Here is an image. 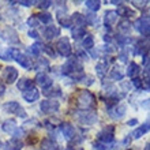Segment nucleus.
<instances>
[{"mask_svg":"<svg viewBox=\"0 0 150 150\" xmlns=\"http://www.w3.org/2000/svg\"><path fill=\"white\" fill-rule=\"evenodd\" d=\"M49 67V62L47 59H40L36 64V68L37 70H41V68H48Z\"/></svg>","mask_w":150,"mask_h":150,"instance_id":"ea45409f","label":"nucleus"},{"mask_svg":"<svg viewBox=\"0 0 150 150\" xmlns=\"http://www.w3.org/2000/svg\"><path fill=\"white\" fill-rule=\"evenodd\" d=\"M130 30H131L130 21L123 19L122 22L119 23V32H122V33H124V34H127V33H130Z\"/></svg>","mask_w":150,"mask_h":150,"instance_id":"7c9ffc66","label":"nucleus"},{"mask_svg":"<svg viewBox=\"0 0 150 150\" xmlns=\"http://www.w3.org/2000/svg\"><path fill=\"white\" fill-rule=\"evenodd\" d=\"M32 86H34V85H33V81H30V79H28V78L21 79L19 82L16 83V87H18L21 91L28 90V89H30Z\"/></svg>","mask_w":150,"mask_h":150,"instance_id":"393cba45","label":"nucleus"},{"mask_svg":"<svg viewBox=\"0 0 150 150\" xmlns=\"http://www.w3.org/2000/svg\"><path fill=\"white\" fill-rule=\"evenodd\" d=\"M36 82L38 83L40 86L42 87L44 90H48L49 87L53 86V81H52L47 74H44V72H38L36 76Z\"/></svg>","mask_w":150,"mask_h":150,"instance_id":"ddd939ff","label":"nucleus"},{"mask_svg":"<svg viewBox=\"0 0 150 150\" xmlns=\"http://www.w3.org/2000/svg\"><path fill=\"white\" fill-rule=\"evenodd\" d=\"M135 30L138 33H141L142 36H150V18L147 16H141L135 21Z\"/></svg>","mask_w":150,"mask_h":150,"instance_id":"39448f33","label":"nucleus"},{"mask_svg":"<svg viewBox=\"0 0 150 150\" xmlns=\"http://www.w3.org/2000/svg\"><path fill=\"white\" fill-rule=\"evenodd\" d=\"M71 21L75 23V26H83V25L86 23V19H85V16L82 15V14H74V15L71 16Z\"/></svg>","mask_w":150,"mask_h":150,"instance_id":"c756f323","label":"nucleus"},{"mask_svg":"<svg viewBox=\"0 0 150 150\" xmlns=\"http://www.w3.org/2000/svg\"><path fill=\"white\" fill-rule=\"evenodd\" d=\"M60 131H62L63 137L67 139V141H72V139H75V137H76V131H75V128L70 123H62V124H60Z\"/></svg>","mask_w":150,"mask_h":150,"instance_id":"f8f14e48","label":"nucleus"},{"mask_svg":"<svg viewBox=\"0 0 150 150\" xmlns=\"http://www.w3.org/2000/svg\"><path fill=\"white\" fill-rule=\"evenodd\" d=\"M149 131H150V120L146 123H143V124H141L137 130H134V132L131 135H132L134 139H139L141 137H143V135L146 134V132H149Z\"/></svg>","mask_w":150,"mask_h":150,"instance_id":"f3484780","label":"nucleus"},{"mask_svg":"<svg viewBox=\"0 0 150 150\" xmlns=\"http://www.w3.org/2000/svg\"><path fill=\"white\" fill-rule=\"evenodd\" d=\"M86 7L89 8V10H91V11H98L100 7H101V1H98V0H86Z\"/></svg>","mask_w":150,"mask_h":150,"instance_id":"2f4dec72","label":"nucleus"},{"mask_svg":"<svg viewBox=\"0 0 150 150\" xmlns=\"http://www.w3.org/2000/svg\"><path fill=\"white\" fill-rule=\"evenodd\" d=\"M119 59L122 60V62H127V59H128V55H127V51H126V49L119 53Z\"/></svg>","mask_w":150,"mask_h":150,"instance_id":"37998d69","label":"nucleus"},{"mask_svg":"<svg viewBox=\"0 0 150 150\" xmlns=\"http://www.w3.org/2000/svg\"><path fill=\"white\" fill-rule=\"evenodd\" d=\"M132 83H134V86L138 87V89H141V87H142V79L134 78V79H132Z\"/></svg>","mask_w":150,"mask_h":150,"instance_id":"c03bdc74","label":"nucleus"},{"mask_svg":"<svg viewBox=\"0 0 150 150\" xmlns=\"http://www.w3.org/2000/svg\"><path fill=\"white\" fill-rule=\"evenodd\" d=\"M37 18H38L40 23H41V22H42V23H51L52 22V15L48 14V12H41V14L37 15Z\"/></svg>","mask_w":150,"mask_h":150,"instance_id":"c9c22d12","label":"nucleus"},{"mask_svg":"<svg viewBox=\"0 0 150 150\" xmlns=\"http://www.w3.org/2000/svg\"><path fill=\"white\" fill-rule=\"evenodd\" d=\"M142 107H143V108H147V109H150V100H146V101H143V103H142Z\"/></svg>","mask_w":150,"mask_h":150,"instance_id":"8fccbe9b","label":"nucleus"},{"mask_svg":"<svg viewBox=\"0 0 150 150\" xmlns=\"http://www.w3.org/2000/svg\"><path fill=\"white\" fill-rule=\"evenodd\" d=\"M29 37H32V38H34V40H37L40 37V34L36 32V30H30L29 32Z\"/></svg>","mask_w":150,"mask_h":150,"instance_id":"de8ad7c7","label":"nucleus"},{"mask_svg":"<svg viewBox=\"0 0 150 150\" xmlns=\"http://www.w3.org/2000/svg\"><path fill=\"white\" fill-rule=\"evenodd\" d=\"M57 21H59L60 26H63V28H71L72 26V21H71V16L66 15L63 12H57Z\"/></svg>","mask_w":150,"mask_h":150,"instance_id":"aec40b11","label":"nucleus"},{"mask_svg":"<svg viewBox=\"0 0 150 150\" xmlns=\"http://www.w3.org/2000/svg\"><path fill=\"white\" fill-rule=\"evenodd\" d=\"M64 150H74V149H71V147H67V149H64Z\"/></svg>","mask_w":150,"mask_h":150,"instance_id":"4d7b16f0","label":"nucleus"},{"mask_svg":"<svg viewBox=\"0 0 150 150\" xmlns=\"http://www.w3.org/2000/svg\"><path fill=\"white\" fill-rule=\"evenodd\" d=\"M63 74L64 75H70L72 76L74 79L79 81V79H83L85 78V75H83V66L82 63L79 62L78 57H71V59H68L66 63L63 64Z\"/></svg>","mask_w":150,"mask_h":150,"instance_id":"f257e3e1","label":"nucleus"},{"mask_svg":"<svg viewBox=\"0 0 150 150\" xmlns=\"http://www.w3.org/2000/svg\"><path fill=\"white\" fill-rule=\"evenodd\" d=\"M1 78H3V81H6V83L11 85L18 79V70H15L14 67H6L3 70Z\"/></svg>","mask_w":150,"mask_h":150,"instance_id":"9b49d317","label":"nucleus"},{"mask_svg":"<svg viewBox=\"0 0 150 150\" xmlns=\"http://www.w3.org/2000/svg\"><path fill=\"white\" fill-rule=\"evenodd\" d=\"M60 36V29L55 25H49L47 28L44 29V37L48 40H52L55 37H59Z\"/></svg>","mask_w":150,"mask_h":150,"instance_id":"dca6fc26","label":"nucleus"},{"mask_svg":"<svg viewBox=\"0 0 150 150\" xmlns=\"http://www.w3.org/2000/svg\"><path fill=\"white\" fill-rule=\"evenodd\" d=\"M0 37L7 41V42H11V44H16L19 42V38H18V33L15 32V29L12 28H4L1 32H0Z\"/></svg>","mask_w":150,"mask_h":150,"instance_id":"6e6552de","label":"nucleus"},{"mask_svg":"<svg viewBox=\"0 0 150 150\" xmlns=\"http://www.w3.org/2000/svg\"><path fill=\"white\" fill-rule=\"evenodd\" d=\"M142 87L143 89H150V70L145 72V78L142 79Z\"/></svg>","mask_w":150,"mask_h":150,"instance_id":"58836bf2","label":"nucleus"},{"mask_svg":"<svg viewBox=\"0 0 150 150\" xmlns=\"http://www.w3.org/2000/svg\"><path fill=\"white\" fill-rule=\"evenodd\" d=\"M82 45L85 49H91V48L94 47V38L91 36H86L82 41Z\"/></svg>","mask_w":150,"mask_h":150,"instance_id":"f704fd0d","label":"nucleus"},{"mask_svg":"<svg viewBox=\"0 0 150 150\" xmlns=\"http://www.w3.org/2000/svg\"><path fill=\"white\" fill-rule=\"evenodd\" d=\"M111 3H112V4H115V6H120V7H122V4H123V1H116V0H112Z\"/></svg>","mask_w":150,"mask_h":150,"instance_id":"864d4df0","label":"nucleus"},{"mask_svg":"<svg viewBox=\"0 0 150 150\" xmlns=\"http://www.w3.org/2000/svg\"><path fill=\"white\" fill-rule=\"evenodd\" d=\"M145 150H150V143H147L146 147H145Z\"/></svg>","mask_w":150,"mask_h":150,"instance_id":"6e6d98bb","label":"nucleus"},{"mask_svg":"<svg viewBox=\"0 0 150 150\" xmlns=\"http://www.w3.org/2000/svg\"><path fill=\"white\" fill-rule=\"evenodd\" d=\"M21 52L18 51V49H15V48H4V49H1L0 51V59L1 60H14L16 59V56L19 55Z\"/></svg>","mask_w":150,"mask_h":150,"instance_id":"4468645a","label":"nucleus"},{"mask_svg":"<svg viewBox=\"0 0 150 150\" xmlns=\"http://www.w3.org/2000/svg\"><path fill=\"white\" fill-rule=\"evenodd\" d=\"M111 78L113 79V81H122L123 79V72L120 71V68L115 67L113 70L111 71Z\"/></svg>","mask_w":150,"mask_h":150,"instance_id":"e433bc0d","label":"nucleus"},{"mask_svg":"<svg viewBox=\"0 0 150 150\" xmlns=\"http://www.w3.org/2000/svg\"><path fill=\"white\" fill-rule=\"evenodd\" d=\"M85 19H86V23H89L90 26H98V16L96 14H87Z\"/></svg>","mask_w":150,"mask_h":150,"instance_id":"473e14b6","label":"nucleus"},{"mask_svg":"<svg viewBox=\"0 0 150 150\" xmlns=\"http://www.w3.org/2000/svg\"><path fill=\"white\" fill-rule=\"evenodd\" d=\"M28 25L30 26V28H33V29L38 28V26H40V21H38V18H37L36 15L30 16V18L28 19Z\"/></svg>","mask_w":150,"mask_h":150,"instance_id":"4c0bfd02","label":"nucleus"},{"mask_svg":"<svg viewBox=\"0 0 150 150\" xmlns=\"http://www.w3.org/2000/svg\"><path fill=\"white\" fill-rule=\"evenodd\" d=\"M75 101L76 107L81 111H90L96 107V97L89 90H79L75 97Z\"/></svg>","mask_w":150,"mask_h":150,"instance_id":"f03ea898","label":"nucleus"},{"mask_svg":"<svg viewBox=\"0 0 150 150\" xmlns=\"http://www.w3.org/2000/svg\"><path fill=\"white\" fill-rule=\"evenodd\" d=\"M71 34H72V38L78 41V40H81L82 37L86 36V29L83 28V26H75L71 30Z\"/></svg>","mask_w":150,"mask_h":150,"instance_id":"b1692460","label":"nucleus"},{"mask_svg":"<svg viewBox=\"0 0 150 150\" xmlns=\"http://www.w3.org/2000/svg\"><path fill=\"white\" fill-rule=\"evenodd\" d=\"M108 62L107 60H101V62H98L97 63V66H96V70H97V74L100 75V76H104L105 75V72L108 71Z\"/></svg>","mask_w":150,"mask_h":150,"instance_id":"a878e982","label":"nucleus"},{"mask_svg":"<svg viewBox=\"0 0 150 150\" xmlns=\"http://www.w3.org/2000/svg\"><path fill=\"white\" fill-rule=\"evenodd\" d=\"M41 51H42V45L41 44H33V45H30V47L28 48V52L30 53V55L33 56H38L40 53H41Z\"/></svg>","mask_w":150,"mask_h":150,"instance_id":"cd10ccee","label":"nucleus"},{"mask_svg":"<svg viewBox=\"0 0 150 150\" xmlns=\"http://www.w3.org/2000/svg\"><path fill=\"white\" fill-rule=\"evenodd\" d=\"M4 132H7V134H14L16 130H18V126H16L15 120H6L3 123V126H1Z\"/></svg>","mask_w":150,"mask_h":150,"instance_id":"412c9836","label":"nucleus"},{"mask_svg":"<svg viewBox=\"0 0 150 150\" xmlns=\"http://www.w3.org/2000/svg\"><path fill=\"white\" fill-rule=\"evenodd\" d=\"M137 123H138V120H137V119H131V120H128V123H127V124H128V126H135Z\"/></svg>","mask_w":150,"mask_h":150,"instance_id":"3c124183","label":"nucleus"},{"mask_svg":"<svg viewBox=\"0 0 150 150\" xmlns=\"http://www.w3.org/2000/svg\"><path fill=\"white\" fill-rule=\"evenodd\" d=\"M139 72H141V67H139L137 63H134V62H131L130 64H128V68H127V75L130 76V78H137L139 75Z\"/></svg>","mask_w":150,"mask_h":150,"instance_id":"5701e85b","label":"nucleus"},{"mask_svg":"<svg viewBox=\"0 0 150 150\" xmlns=\"http://www.w3.org/2000/svg\"><path fill=\"white\" fill-rule=\"evenodd\" d=\"M126 111H127V107L124 104H116L115 107H111L108 109V113L111 116L112 119H122L124 115H126Z\"/></svg>","mask_w":150,"mask_h":150,"instance_id":"9d476101","label":"nucleus"},{"mask_svg":"<svg viewBox=\"0 0 150 150\" xmlns=\"http://www.w3.org/2000/svg\"><path fill=\"white\" fill-rule=\"evenodd\" d=\"M16 62H18V64H21V67L23 68H32L33 63H32V59H29L26 55H22V53H19V55L16 56Z\"/></svg>","mask_w":150,"mask_h":150,"instance_id":"4be33fe9","label":"nucleus"},{"mask_svg":"<svg viewBox=\"0 0 150 150\" xmlns=\"http://www.w3.org/2000/svg\"><path fill=\"white\" fill-rule=\"evenodd\" d=\"M53 4V1H51V0H44V1H38V7L41 8V10H47V8H49Z\"/></svg>","mask_w":150,"mask_h":150,"instance_id":"a19ab883","label":"nucleus"},{"mask_svg":"<svg viewBox=\"0 0 150 150\" xmlns=\"http://www.w3.org/2000/svg\"><path fill=\"white\" fill-rule=\"evenodd\" d=\"M44 94L47 97H57L62 94V91H60V87H49L48 90H44Z\"/></svg>","mask_w":150,"mask_h":150,"instance_id":"72a5a7b5","label":"nucleus"},{"mask_svg":"<svg viewBox=\"0 0 150 150\" xmlns=\"http://www.w3.org/2000/svg\"><path fill=\"white\" fill-rule=\"evenodd\" d=\"M59 103L56 100H42L40 103V109L42 111V113H47V115H51V113H55V112L59 111Z\"/></svg>","mask_w":150,"mask_h":150,"instance_id":"423d86ee","label":"nucleus"},{"mask_svg":"<svg viewBox=\"0 0 150 150\" xmlns=\"http://www.w3.org/2000/svg\"><path fill=\"white\" fill-rule=\"evenodd\" d=\"M113 131L115 128L112 126L109 127H105L104 130L100 131V134H98V141L100 142H103L104 145H108V143H111L112 141H113Z\"/></svg>","mask_w":150,"mask_h":150,"instance_id":"1a4fd4ad","label":"nucleus"},{"mask_svg":"<svg viewBox=\"0 0 150 150\" xmlns=\"http://www.w3.org/2000/svg\"><path fill=\"white\" fill-rule=\"evenodd\" d=\"M117 15H122V16H124V18H131V16L134 15V11H132V10H131L130 7H126V6H122V7L119 8Z\"/></svg>","mask_w":150,"mask_h":150,"instance_id":"c85d7f7f","label":"nucleus"},{"mask_svg":"<svg viewBox=\"0 0 150 150\" xmlns=\"http://www.w3.org/2000/svg\"><path fill=\"white\" fill-rule=\"evenodd\" d=\"M57 146H56V143L51 139H44L42 142H41V150H56Z\"/></svg>","mask_w":150,"mask_h":150,"instance_id":"bb28decb","label":"nucleus"},{"mask_svg":"<svg viewBox=\"0 0 150 150\" xmlns=\"http://www.w3.org/2000/svg\"><path fill=\"white\" fill-rule=\"evenodd\" d=\"M132 4L138 8H143L145 7V4H146V1H132Z\"/></svg>","mask_w":150,"mask_h":150,"instance_id":"09e8293b","label":"nucleus"},{"mask_svg":"<svg viewBox=\"0 0 150 150\" xmlns=\"http://www.w3.org/2000/svg\"><path fill=\"white\" fill-rule=\"evenodd\" d=\"M4 90H6V87H4V85H3V83L0 82V96H1V94H3V93H4Z\"/></svg>","mask_w":150,"mask_h":150,"instance_id":"603ef678","label":"nucleus"},{"mask_svg":"<svg viewBox=\"0 0 150 150\" xmlns=\"http://www.w3.org/2000/svg\"><path fill=\"white\" fill-rule=\"evenodd\" d=\"M22 96H23V98L28 101V103H34V101H37V100L40 98V91L37 87L32 86L30 89H28V90L22 91Z\"/></svg>","mask_w":150,"mask_h":150,"instance_id":"2eb2a0df","label":"nucleus"},{"mask_svg":"<svg viewBox=\"0 0 150 150\" xmlns=\"http://www.w3.org/2000/svg\"><path fill=\"white\" fill-rule=\"evenodd\" d=\"M145 15H146L147 18H150V10H147V12H146V14H145Z\"/></svg>","mask_w":150,"mask_h":150,"instance_id":"5fc2aeb1","label":"nucleus"},{"mask_svg":"<svg viewBox=\"0 0 150 150\" xmlns=\"http://www.w3.org/2000/svg\"><path fill=\"white\" fill-rule=\"evenodd\" d=\"M143 66H146V67L150 66V56L149 55H143Z\"/></svg>","mask_w":150,"mask_h":150,"instance_id":"49530a36","label":"nucleus"},{"mask_svg":"<svg viewBox=\"0 0 150 150\" xmlns=\"http://www.w3.org/2000/svg\"><path fill=\"white\" fill-rule=\"evenodd\" d=\"M18 4L23 6V7H30L33 4H36V1L34 0H21V1H18Z\"/></svg>","mask_w":150,"mask_h":150,"instance_id":"79ce46f5","label":"nucleus"},{"mask_svg":"<svg viewBox=\"0 0 150 150\" xmlns=\"http://www.w3.org/2000/svg\"><path fill=\"white\" fill-rule=\"evenodd\" d=\"M56 49H57V52H59L62 56H66V57H68V56L71 55V44H70V40L67 38V37H63V38H60L59 41H57V44H56Z\"/></svg>","mask_w":150,"mask_h":150,"instance_id":"0eeeda50","label":"nucleus"},{"mask_svg":"<svg viewBox=\"0 0 150 150\" xmlns=\"http://www.w3.org/2000/svg\"><path fill=\"white\" fill-rule=\"evenodd\" d=\"M117 12L116 11H107L104 14V23L107 25V26H112V25L116 23V21H117Z\"/></svg>","mask_w":150,"mask_h":150,"instance_id":"6ab92c4d","label":"nucleus"},{"mask_svg":"<svg viewBox=\"0 0 150 150\" xmlns=\"http://www.w3.org/2000/svg\"><path fill=\"white\" fill-rule=\"evenodd\" d=\"M22 147H23V143L21 139L12 138L4 143V150H21Z\"/></svg>","mask_w":150,"mask_h":150,"instance_id":"a211bd4d","label":"nucleus"},{"mask_svg":"<svg viewBox=\"0 0 150 150\" xmlns=\"http://www.w3.org/2000/svg\"><path fill=\"white\" fill-rule=\"evenodd\" d=\"M74 117L81 124H86V126H91L97 122V113L94 111H79L76 112V115H74Z\"/></svg>","mask_w":150,"mask_h":150,"instance_id":"7ed1b4c3","label":"nucleus"},{"mask_svg":"<svg viewBox=\"0 0 150 150\" xmlns=\"http://www.w3.org/2000/svg\"><path fill=\"white\" fill-rule=\"evenodd\" d=\"M96 150H108V146L103 145V143H94Z\"/></svg>","mask_w":150,"mask_h":150,"instance_id":"a18cd8bd","label":"nucleus"},{"mask_svg":"<svg viewBox=\"0 0 150 150\" xmlns=\"http://www.w3.org/2000/svg\"><path fill=\"white\" fill-rule=\"evenodd\" d=\"M3 109L6 112H8V113L15 115L18 117H26V111L16 101H8V103H6L3 105Z\"/></svg>","mask_w":150,"mask_h":150,"instance_id":"20e7f679","label":"nucleus"}]
</instances>
